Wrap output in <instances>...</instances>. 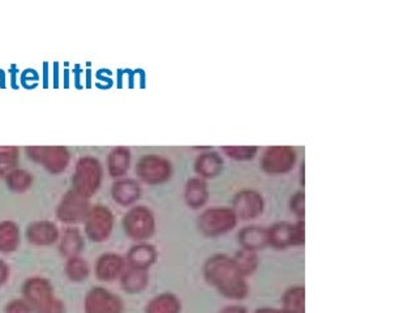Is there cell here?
Segmentation results:
<instances>
[{"label":"cell","instance_id":"23","mask_svg":"<svg viewBox=\"0 0 416 313\" xmlns=\"http://www.w3.org/2000/svg\"><path fill=\"white\" fill-rule=\"evenodd\" d=\"M18 245V226L12 222L0 223V252H13Z\"/></svg>","mask_w":416,"mask_h":313},{"label":"cell","instance_id":"9","mask_svg":"<svg viewBox=\"0 0 416 313\" xmlns=\"http://www.w3.org/2000/svg\"><path fill=\"white\" fill-rule=\"evenodd\" d=\"M26 153L54 174L61 173L70 162V153L63 147H30L26 149Z\"/></svg>","mask_w":416,"mask_h":313},{"label":"cell","instance_id":"10","mask_svg":"<svg viewBox=\"0 0 416 313\" xmlns=\"http://www.w3.org/2000/svg\"><path fill=\"white\" fill-rule=\"evenodd\" d=\"M89 210H90V207H89V201L87 197L81 196L80 193L72 190L64 196L56 214L61 222L78 223V222L85 221Z\"/></svg>","mask_w":416,"mask_h":313},{"label":"cell","instance_id":"7","mask_svg":"<svg viewBox=\"0 0 416 313\" xmlns=\"http://www.w3.org/2000/svg\"><path fill=\"white\" fill-rule=\"evenodd\" d=\"M296 152L291 147H269L261 158V167L269 174H285L295 165Z\"/></svg>","mask_w":416,"mask_h":313},{"label":"cell","instance_id":"16","mask_svg":"<svg viewBox=\"0 0 416 313\" xmlns=\"http://www.w3.org/2000/svg\"><path fill=\"white\" fill-rule=\"evenodd\" d=\"M224 167V161L216 152H207L196 159L195 170L202 178H214L217 176Z\"/></svg>","mask_w":416,"mask_h":313},{"label":"cell","instance_id":"11","mask_svg":"<svg viewBox=\"0 0 416 313\" xmlns=\"http://www.w3.org/2000/svg\"><path fill=\"white\" fill-rule=\"evenodd\" d=\"M87 313H122V300L102 287H94L85 297Z\"/></svg>","mask_w":416,"mask_h":313},{"label":"cell","instance_id":"25","mask_svg":"<svg viewBox=\"0 0 416 313\" xmlns=\"http://www.w3.org/2000/svg\"><path fill=\"white\" fill-rule=\"evenodd\" d=\"M179 312V302L178 299L170 294L158 296L150 305H147V313H178Z\"/></svg>","mask_w":416,"mask_h":313},{"label":"cell","instance_id":"2","mask_svg":"<svg viewBox=\"0 0 416 313\" xmlns=\"http://www.w3.org/2000/svg\"><path fill=\"white\" fill-rule=\"evenodd\" d=\"M102 166L94 156H82L78 159L73 174V191L89 199L93 196L102 182Z\"/></svg>","mask_w":416,"mask_h":313},{"label":"cell","instance_id":"6","mask_svg":"<svg viewBox=\"0 0 416 313\" xmlns=\"http://www.w3.org/2000/svg\"><path fill=\"white\" fill-rule=\"evenodd\" d=\"M84 222L87 236L93 242H104L113 231V214L109 209L101 205L90 208Z\"/></svg>","mask_w":416,"mask_h":313},{"label":"cell","instance_id":"18","mask_svg":"<svg viewBox=\"0 0 416 313\" xmlns=\"http://www.w3.org/2000/svg\"><path fill=\"white\" fill-rule=\"evenodd\" d=\"M156 257L154 247L149 244H139L133 247L128 253V262L130 268L147 270L156 261Z\"/></svg>","mask_w":416,"mask_h":313},{"label":"cell","instance_id":"14","mask_svg":"<svg viewBox=\"0 0 416 313\" xmlns=\"http://www.w3.org/2000/svg\"><path fill=\"white\" fill-rule=\"evenodd\" d=\"M27 239L37 245H49L58 240V228L51 222H35L27 228Z\"/></svg>","mask_w":416,"mask_h":313},{"label":"cell","instance_id":"1","mask_svg":"<svg viewBox=\"0 0 416 313\" xmlns=\"http://www.w3.org/2000/svg\"><path fill=\"white\" fill-rule=\"evenodd\" d=\"M205 277L209 283L218 287L224 295L242 297L247 293L243 274L238 269L235 261L227 256L217 254L209 259L205 265Z\"/></svg>","mask_w":416,"mask_h":313},{"label":"cell","instance_id":"31","mask_svg":"<svg viewBox=\"0 0 416 313\" xmlns=\"http://www.w3.org/2000/svg\"><path fill=\"white\" fill-rule=\"evenodd\" d=\"M291 208L299 217H304V193H296L291 201Z\"/></svg>","mask_w":416,"mask_h":313},{"label":"cell","instance_id":"21","mask_svg":"<svg viewBox=\"0 0 416 313\" xmlns=\"http://www.w3.org/2000/svg\"><path fill=\"white\" fill-rule=\"evenodd\" d=\"M84 239L78 228H67L63 234L61 242V251L67 257H78V253L82 251Z\"/></svg>","mask_w":416,"mask_h":313},{"label":"cell","instance_id":"17","mask_svg":"<svg viewBox=\"0 0 416 313\" xmlns=\"http://www.w3.org/2000/svg\"><path fill=\"white\" fill-rule=\"evenodd\" d=\"M130 152L126 147H118L109 154L107 167L113 178H122L130 168Z\"/></svg>","mask_w":416,"mask_h":313},{"label":"cell","instance_id":"22","mask_svg":"<svg viewBox=\"0 0 416 313\" xmlns=\"http://www.w3.org/2000/svg\"><path fill=\"white\" fill-rule=\"evenodd\" d=\"M147 283V270L136 269V268H130L124 273L122 278V286L126 291H128L130 294H136L140 293L141 290H144Z\"/></svg>","mask_w":416,"mask_h":313},{"label":"cell","instance_id":"32","mask_svg":"<svg viewBox=\"0 0 416 313\" xmlns=\"http://www.w3.org/2000/svg\"><path fill=\"white\" fill-rule=\"evenodd\" d=\"M8 313H29L30 309L27 305H24L23 302H12V305H8L7 308Z\"/></svg>","mask_w":416,"mask_h":313},{"label":"cell","instance_id":"27","mask_svg":"<svg viewBox=\"0 0 416 313\" xmlns=\"http://www.w3.org/2000/svg\"><path fill=\"white\" fill-rule=\"evenodd\" d=\"M66 273L72 281L82 282L89 276V266H87V261L78 256V257H72L67 262Z\"/></svg>","mask_w":416,"mask_h":313},{"label":"cell","instance_id":"26","mask_svg":"<svg viewBox=\"0 0 416 313\" xmlns=\"http://www.w3.org/2000/svg\"><path fill=\"white\" fill-rule=\"evenodd\" d=\"M18 152L13 147H0V175L8 176L18 165Z\"/></svg>","mask_w":416,"mask_h":313},{"label":"cell","instance_id":"28","mask_svg":"<svg viewBox=\"0 0 416 313\" xmlns=\"http://www.w3.org/2000/svg\"><path fill=\"white\" fill-rule=\"evenodd\" d=\"M32 175L24 170H15L7 176V183L12 191L24 192L32 184Z\"/></svg>","mask_w":416,"mask_h":313},{"label":"cell","instance_id":"29","mask_svg":"<svg viewBox=\"0 0 416 313\" xmlns=\"http://www.w3.org/2000/svg\"><path fill=\"white\" fill-rule=\"evenodd\" d=\"M235 264L238 266L239 271L242 274H251L253 273V270L256 269L257 266V257L256 254L252 252V251H242L240 253H238L236 259H235Z\"/></svg>","mask_w":416,"mask_h":313},{"label":"cell","instance_id":"12","mask_svg":"<svg viewBox=\"0 0 416 313\" xmlns=\"http://www.w3.org/2000/svg\"><path fill=\"white\" fill-rule=\"evenodd\" d=\"M235 216L248 221L262 213V199L253 191L240 192L234 202Z\"/></svg>","mask_w":416,"mask_h":313},{"label":"cell","instance_id":"19","mask_svg":"<svg viewBox=\"0 0 416 313\" xmlns=\"http://www.w3.org/2000/svg\"><path fill=\"white\" fill-rule=\"evenodd\" d=\"M208 200L207 184L201 178H193L185 185V201L191 208H201Z\"/></svg>","mask_w":416,"mask_h":313},{"label":"cell","instance_id":"24","mask_svg":"<svg viewBox=\"0 0 416 313\" xmlns=\"http://www.w3.org/2000/svg\"><path fill=\"white\" fill-rule=\"evenodd\" d=\"M293 231L294 226L288 223H278L268 233V239L274 247L285 248L288 244H293Z\"/></svg>","mask_w":416,"mask_h":313},{"label":"cell","instance_id":"5","mask_svg":"<svg viewBox=\"0 0 416 313\" xmlns=\"http://www.w3.org/2000/svg\"><path fill=\"white\" fill-rule=\"evenodd\" d=\"M235 225H236V216L230 209H209L199 218L200 230L209 236L225 234Z\"/></svg>","mask_w":416,"mask_h":313},{"label":"cell","instance_id":"15","mask_svg":"<svg viewBox=\"0 0 416 313\" xmlns=\"http://www.w3.org/2000/svg\"><path fill=\"white\" fill-rule=\"evenodd\" d=\"M140 185L132 179H121L113 185L114 200L123 207H128L140 197Z\"/></svg>","mask_w":416,"mask_h":313},{"label":"cell","instance_id":"35","mask_svg":"<svg viewBox=\"0 0 416 313\" xmlns=\"http://www.w3.org/2000/svg\"><path fill=\"white\" fill-rule=\"evenodd\" d=\"M262 313H264V312H262ZM268 313H279V312H276V311H269V312H268Z\"/></svg>","mask_w":416,"mask_h":313},{"label":"cell","instance_id":"30","mask_svg":"<svg viewBox=\"0 0 416 313\" xmlns=\"http://www.w3.org/2000/svg\"><path fill=\"white\" fill-rule=\"evenodd\" d=\"M222 150L235 161H251L259 152L257 147H224Z\"/></svg>","mask_w":416,"mask_h":313},{"label":"cell","instance_id":"33","mask_svg":"<svg viewBox=\"0 0 416 313\" xmlns=\"http://www.w3.org/2000/svg\"><path fill=\"white\" fill-rule=\"evenodd\" d=\"M8 266L3 261H0V286L8 278Z\"/></svg>","mask_w":416,"mask_h":313},{"label":"cell","instance_id":"13","mask_svg":"<svg viewBox=\"0 0 416 313\" xmlns=\"http://www.w3.org/2000/svg\"><path fill=\"white\" fill-rule=\"evenodd\" d=\"M124 269V260L114 253L101 256L96 264V276L101 281H114L118 278Z\"/></svg>","mask_w":416,"mask_h":313},{"label":"cell","instance_id":"20","mask_svg":"<svg viewBox=\"0 0 416 313\" xmlns=\"http://www.w3.org/2000/svg\"><path fill=\"white\" fill-rule=\"evenodd\" d=\"M239 239H240V243L243 244L244 248L252 252L265 247L269 242L268 233L259 227L244 228L243 231L239 234Z\"/></svg>","mask_w":416,"mask_h":313},{"label":"cell","instance_id":"3","mask_svg":"<svg viewBox=\"0 0 416 313\" xmlns=\"http://www.w3.org/2000/svg\"><path fill=\"white\" fill-rule=\"evenodd\" d=\"M24 295L37 313H63L64 308L52 294L51 285L42 278L26 281Z\"/></svg>","mask_w":416,"mask_h":313},{"label":"cell","instance_id":"34","mask_svg":"<svg viewBox=\"0 0 416 313\" xmlns=\"http://www.w3.org/2000/svg\"><path fill=\"white\" fill-rule=\"evenodd\" d=\"M222 313H244L242 308H236V307H231V308H227Z\"/></svg>","mask_w":416,"mask_h":313},{"label":"cell","instance_id":"8","mask_svg":"<svg viewBox=\"0 0 416 313\" xmlns=\"http://www.w3.org/2000/svg\"><path fill=\"white\" fill-rule=\"evenodd\" d=\"M126 233L135 240H145L154 233V218L144 207L130 209L124 217Z\"/></svg>","mask_w":416,"mask_h":313},{"label":"cell","instance_id":"4","mask_svg":"<svg viewBox=\"0 0 416 313\" xmlns=\"http://www.w3.org/2000/svg\"><path fill=\"white\" fill-rule=\"evenodd\" d=\"M171 171V164L164 156L157 154L141 156L136 166L140 179L147 184H159L169 180Z\"/></svg>","mask_w":416,"mask_h":313}]
</instances>
